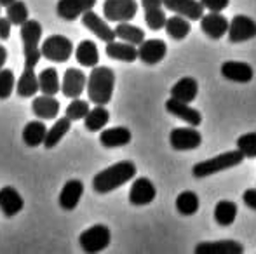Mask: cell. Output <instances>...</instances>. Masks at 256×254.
<instances>
[{
	"label": "cell",
	"instance_id": "d4e9b609",
	"mask_svg": "<svg viewBox=\"0 0 256 254\" xmlns=\"http://www.w3.org/2000/svg\"><path fill=\"white\" fill-rule=\"evenodd\" d=\"M106 56L112 59H117V61H124V63H132L138 59V47L129 42H108L106 44Z\"/></svg>",
	"mask_w": 256,
	"mask_h": 254
},
{
	"label": "cell",
	"instance_id": "4dcf8cb0",
	"mask_svg": "<svg viewBox=\"0 0 256 254\" xmlns=\"http://www.w3.org/2000/svg\"><path fill=\"white\" fill-rule=\"evenodd\" d=\"M108 120H110V112L104 108V105H96L92 110H89V113L84 119V127L91 132L103 131L106 127Z\"/></svg>",
	"mask_w": 256,
	"mask_h": 254
},
{
	"label": "cell",
	"instance_id": "836d02e7",
	"mask_svg": "<svg viewBox=\"0 0 256 254\" xmlns=\"http://www.w3.org/2000/svg\"><path fill=\"white\" fill-rule=\"evenodd\" d=\"M237 218V204L232 200H220L214 206V220L220 227H230Z\"/></svg>",
	"mask_w": 256,
	"mask_h": 254
},
{
	"label": "cell",
	"instance_id": "cb8c5ba5",
	"mask_svg": "<svg viewBox=\"0 0 256 254\" xmlns=\"http://www.w3.org/2000/svg\"><path fill=\"white\" fill-rule=\"evenodd\" d=\"M40 91L38 87V75L35 73V68L24 66L21 77L16 82V92L20 98H35V94Z\"/></svg>",
	"mask_w": 256,
	"mask_h": 254
},
{
	"label": "cell",
	"instance_id": "8fae6325",
	"mask_svg": "<svg viewBox=\"0 0 256 254\" xmlns=\"http://www.w3.org/2000/svg\"><path fill=\"white\" fill-rule=\"evenodd\" d=\"M96 0H58L56 14L64 21H75L94 9Z\"/></svg>",
	"mask_w": 256,
	"mask_h": 254
},
{
	"label": "cell",
	"instance_id": "74e56055",
	"mask_svg": "<svg viewBox=\"0 0 256 254\" xmlns=\"http://www.w3.org/2000/svg\"><path fill=\"white\" fill-rule=\"evenodd\" d=\"M89 110L91 108H89L88 101H84V99H80V98H75V99H72V103L66 106V113H64V115H66L72 122H75V120L86 119Z\"/></svg>",
	"mask_w": 256,
	"mask_h": 254
},
{
	"label": "cell",
	"instance_id": "ac0fdd59",
	"mask_svg": "<svg viewBox=\"0 0 256 254\" xmlns=\"http://www.w3.org/2000/svg\"><path fill=\"white\" fill-rule=\"evenodd\" d=\"M155 195H157V190L152 181L148 178H138L129 190V202L132 206H146V204L154 202Z\"/></svg>",
	"mask_w": 256,
	"mask_h": 254
},
{
	"label": "cell",
	"instance_id": "6da1fadb",
	"mask_svg": "<svg viewBox=\"0 0 256 254\" xmlns=\"http://www.w3.org/2000/svg\"><path fill=\"white\" fill-rule=\"evenodd\" d=\"M136 176V166L131 160H120V162L114 164V166L106 167V169L100 171L94 178H92V190L96 193H110L117 190L118 187L126 185Z\"/></svg>",
	"mask_w": 256,
	"mask_h": 254
},
{
	"label": "cell",
	"instance_id": "ba28073f",
	"mask_svg": "<svg viewBox=\"0 0 256 254\" xmlns=\"http://www.w3.org/2000/svg\"><path fill=\"white\" fill-rule=\"evenodd\" d=\"M228 40L232 44H240V42H248L256 37V21L251 19L250 16L244 14H237L230 19L228 26Z\"/></svg>",
	"mask_w": 256,
	"mask_h": 254
},
{
	"label": "cell",
	"instance_id": "f1b7e54d",
	"mask_svg": "<svg viewBox=\"0 0 256 254\" xmlns=\"http://www.w3.org/2000/svg\"><path fill=\"white\" fill-rule=\"evenodd\" d=\"M164 28H166V33L171 38H174V40H183V38L188 37L190 30H192V24H190L188 17L174 14V16L168 17Z\"/></svg>",
	"mask_w": 256,
	"mask_h": 254
},
{
	"label": "cell",
	"instance_id": "603a6c76",
	"mask_svg": "<svg viewBox=\"0 0 256 254\" xmlns=\"http://www.w3.org/2000/svg\"><path fill=\"white\" fill-rule=\"evenodd\" d=\"M132 139V134L128 127H108L103 129L102 134H100V143L104 148H118V146H126L129 145Z\"/></svg>",
	"mask_w": 256,
	"mask_h": 254
},
{
	"label": "cell",
	"instance_id": "1f68e13d",
	"mask_svg": "<svg viewBox=\"0 0 256 254\" xmlns=\"http://www.w3.org/2000/svg\"><path fill=\"white\" fill-rule=\"evenodd\" d=\"M70 127H72V120L68 119L66 115L61 117V119H58L56 122L52 124V127L48 129V136H46V141H44L46 148H48V150L54 148V146H56L58 143H60L61 139L68 134Z\"/></svg>",
	"mask_w": 256,
	"mask_h": 254
},
{
	"label": "cell",
	"instance_id": "f546056e",
	"mask_svg": "<svg viewBox=\"0 0 256 254\" xmlns=\"http://www.w3.org/2000/svg\"><path fill=\"white\" fill-rule=\"evenodd\" d=\"M38 87H40L42 94H49V96H56L61 91V82H60V75L58 70L52 66L44 68V70L38 73Z\"/></svg>",
	"mask_w": 256,
	"mask_h": 254
},
{
	"label": "cell",
	"instance_id": "e575fe53",
	"mask_svg": "<svg viewBox=\"0 0 256 254\" xmlns=\"http://www.w3.org/2000/svg\"><path fill=\"white\" fill-rule=\"evenodd\" d=\"M199 197H197L196 192L192 190H185L182 192L178 197H176V211L183 216H192L199 211Z\"/></svg>",
	"mask_w": 256,
	"mask_h": 254
},
{
	"label": "cell",
	"instance_id": "9c48e42d",
	"mask_svg": "<svg viewBox=\"0 0 256 254\" xmlns=\"http://www.w3.org/2000/svg\"><path fill=\"white\" fill-rule=\"evenodd\" d=\"M169 143L174 150L178 152H185V150H196L202 145V136L197 131V127H174L169 136Z\"/></svg>",
	"mask_w": 256,
	"mask_h": 254
},
{
	"label": "cell",
	"instance_id": "3957f363",
	"mask_svg": "<svg viewBox=\"0 0 256 254\" xmlns=\"http://www.w3.org/2000/svg\"><path fill=\"white\" fill-rule=\"evenodd\" d=\"M244 159H246V157H244V153L240 152L239 148L230 150V152L220 153V155L212 157V159H208V160H202V162L196 164V166L192 167V174L197 180H199V178H208V176H212V174L222 173V171L230 169V167L239 166Z\"/></svg>",
	"mask_w": 256,
	"mask_h": 254
},
{
	"label": "cell",
	"instance_id": "30bf717a",
	"mask_svg": "<svg viewBox=\"0 0 256 254\" xmlns=\"http://www.w3.org/2000/svg\"><path fill=\"white\" fill-rule=\"evenodd\" d=\"M88 87V75L78 68H68L63 75V82H61V92L66 98L75 99L80 98V94Z\"/></svg>",
	"mask_w": 256,
	"mask_h": 254
},
{
	"label": "cell",
	"instance_id": "d6986e66",
	"mask_svg": "<svg viewBox=\"0 0 256 254\" xmlns=\"http://www.w3.org/2000/svg\"><path fill=\"white\" fill-rule=\"evenodd\" d=\"M82 195H84V183L80 180H70L64 183L60 192V207L63 211H74L78 206Z\"/></svg>",
	"mask_w": 256,
	"mask_h": 254
},
{
	"label": "cell",
	"instance_id": "8992f818",
	"mask_svg": "<svg viewBox=\"0 0 256 254\" xmlns=\"http://www.w3.org/2000/svg\"><path fill=\"white\" fill-rule=\"evenodd\" d=\"M42 58L48 61L64 63L74 54V42L64 35H51L48 37L40 45Z\"/></svg>",
	"mask_w": 256,
	"mask_h": 254
},
{
	"label": "cell",
	"instance_id": "7bdbcfd3",
	"mask_svg": "<svg viewBox=\"0 0 256 254\" xmlns=\"http://www.w3.org/2000/svg\"><path fill=\"white\" fill-rule=\"evenodd\" d=\"M242 200L250 209L256 211V188H248L242 195Z\"/></svg>",
	"mask_w": 256,
	"mask_h": 254
},
{
	"label": "cell",
	"instance_id": "bcb514c9",
	"mask_svg": "<svg viewBox=\"0 0 256 254\" xmlns=\"http://www.w3.org/2000/svg\"><path fill=\"white\" fill-rule=\"evenodd\" d=\"M14 2V0H0V5H10V3H12Z\"/></svg>",
	"mask_w": 256,
	"mask_h": 254
},
{
	"label": "cell",
	"instance_id": "4fadbf2b",
	"mask_svg": "<svg viewBox=\"0 0 256 254\" xmlns=\"http://www.w3.org/2000/svg\"><path fill=\"white\" fill-rule=\"evenodd\" d=\"M228 26L230 21L222 12H211L209 10V14H204L200 17V30L212 40H220L223 35L228 33Z\"/></svg>",
	"mask_w": 256,
	"mask_h": 254
},
{
	"label": "cell",
	"instance_id": "5bb4252c",
	"mask_svg": "<svg viewBox=\"0 0 256 254\" xmlns=\"http://www.w3.org/2000/svg\"><path fill=\"white\" fill-rule=\"evenodd\" d=\"M80 21L89 31H92V33H94L100 40H103L104 44H108V42H112V40L117 38L115 28H110V24H108L104 19H102V17H100L92 9L88 10V12L82 16Z\"/></svg>",
	"mask_w": 256,
	"mask_h": 254
},
{
	"label": "cell",
	"instance_id": "4316f807",
	"mask_svg": "<svg viewBox=\"0 0 256 254\" xmlns=\"http://www.w3.org/2000/svg\"><path fill=\"white\" fill-rule=\"evenodd\" d=\"M46 136H48V127H46V124L42 120H32L23 129V141L30 148L44 145Z\"/></svg>",
	"mask_w": 256,
	"mask_h": 254
},
{
	"label": "cell",
	"instance_id": "ffe728a7",
	"mask_svg": "<svg viewBox=\"0 0 256 254\" xmlns=\"http://www.w3.org/2000/svg\"><path fill=\"white\" fill-rule=\"evenodd\" d=\"M24 207V200L21 193L12 187H2L0 188V211L4 216L12 218L20 214Z\"/></svg>",
	"mask_w": 256,
	"mask_h": 254
},
{
	"label": "cell",
	"instance_id": "7a4b0ae2",
	"mask_svg": "<svg viewBox=\"0 0 256 254\" xmlns=\"http://www.w3.org/2000/svg\"><path fill=\"white\" fill-rule=\"evenodd\" d=\"M115 89V71L108 66H98L96 64L88 75V96L89 101L96 105H106L110 103Z\"/></svg>",
	"mask_w": 256,
	"mask_h": 254
},
{
	"label": "cell",
	"instance_id": "83f0119b",
	"mask_svg": "<svg viewBox=\"0 0 256 254\" xmlns=\"http://www.w3.org/2000/svg\"><path fill=\"white\" fill-rule=\"evenodd\" d=\"M75 59L86 68H94L100 61V51L92 40H82L75 47Z\"/></svg>",
	"mask_w": 256,
	"mask_h": 254
},
{
	"label": "cell",
	"instance_id": "44dd1931",
	"mask_svg": "<svg viewBox=\"0 0 256 254\" xmlns=\"http://www.w3.org/2000/svg\"><path fill=\"white\" fill-rule=\"evenodd\" d=\"M196 254H240L244 253V246L236 241H216L200 242L196 246Z\"/></svg>",
	"mask_w": 256,
	"mask_h": 254
},
{
	"label": "cell",
	"instance_id": "b9f144b4",
	"mask_svg": "<svg viewBox=\"0 0 256 254\" xmlns=\"http://www.w3.org/2000/svg\"><path fill=\"white\" fill-rule=\"evenodd\" d=\"M10 19L0 16V40H7L10 37Z\"/></svg>",
	"mask_w": 256,
	"mask_h": 254
},
{
	"label": "cell",
	"instance_id": "277c9868",
	"mask_svg": "<svg viewBox=\"0 0 256 254\" xmlns=\"http://www.w3.org/2000/svg\"><path fill=\"white\" fill-rule=\"evenodd\" d=\"M21 42H23V54H24V66L35 68L38 59L42 58V51L38 47V42L42 37V24L35 19H28L21 24Z\"/></svg>",
	"mask_w": 256,
	"mask_h": 254
},
{
	"label": "cell",
	"instance_id": "484cf974",
	"mask_svg": "<svg viewBox=\"0 0 256 254\" xmlns=\"http://www.w3.org/2000/svg\"><path fill=\"white\" fill-rule=\"evenodd\" d=\"M199 84L194 77H183L171 87V98L180 99L183 103H192L197 98Z\"/></svg>",
	"mask_w": 256,
	"mask_h": 254
},
{
	"label": "cell",
	"instance_id": "9a60e30c",
	"mask_svg": "<svg viewBox=\"0 0 256 254\" xmlns=\"http://www.w3.org/2000/svg\"><path fill=\"white\" fill-rule=\"evenodd\" d=\"M162 2L168 10L188 17L190 21H199L204 16L206 7L199 0H162Z\"/></svg>",
	"mask_w": 256,
	"mask_h": 254
},
{
	"label": "cell",
	"instance_id": "f35d334b",
	"mask_svg": "<svg viewBox=\"0 0 256 254\" xmlns=\"http://www.w3.org/2000/svg\"><path fill=\"white\" fill-rule=\"evenodd\" d=\"M14 89H16V78H14L12 70L2 68L0 70V99H7Z\"/></svg>",
	"mask_w": 256,
	"mask_h": 254
},
{
	"label": "cell",
	"instance_id": "d590c367",
	"mask_svg": "<svg viewBox=\"0 0 256 254\" xmlns=\"http://www.w3.org/2000/svg\"><path fill=\"white\" fill-rule=\"evenodd\" d=\"M28 16H30V12H28V7L23 0H14L10 5H7V17L16 26H21L23 23H26Z\"/></svg>",
	"mask_w": 256,
	"mask_h": 254
},
{
	"label": "cell",
	"instance_id": "7402d4cb",
	"mask_svg": "<svg viewBox=\"0 0 256 254\" xmlns=\"http://www.w3.org/2000/svg\"><path fill=\"white\" fill-rule=\"evenodd\" d=\"M32 112L35 113V117H38L42 120L56 119L58 113H60V101L49 94L37 96L32 101Z\"/></svg>",
	"mask_w": 256,
	"mask_h": 254
},
{
	"label": "cell",
	"instance_id": "5b68a950",
	"mask_svg": "<svg viewBox=\"0 0 256 254\" xmlns=\"http://www.w3.org/2000/svg\"><path fill=\"white\" fill-rule=\"evenodd\" d=\"M112 241V232L106 225H92L88 230H84L78 237V244H80L84 253H102L110 246Z\"/></svg>",
	"mask_w": 256,
	"mask_h": 254
},
{
	"label": "cell",
	"instance_id": "ee69618b",
	"mask_svg": "<svg viewBox=\"0 0 256 254\" xmlns=\"http://www.w3.org/2000/svg\"><path fill=\"white\" fill-rule=\"evenodd\" d=\"M143 9H152V7H162L164 2L162 0H142Z\"/></svg>",
	"mask_w": 256,
	"mask_h": 254
},
{
	"label": "cell",
	"instance_id": "ab89813d",
	"mask_svg": "<svg viewBox=\"0 0 256 254\" xmlns=\"http://www.w3.org/2000/svg\"><path fill=\"white\" fill-rule=\"evenodd\" d=\"M237 148L244 153L246 159H254L256 157V132H248L237 138Z\"/></svg>",
	"mask_w": 256,
	"mask_h": 254
},
{
	"label": "cell",
	"instance_id": "e0dca14e",
	"mask_svg": "<svg viewBox=\"0 0 256 254\" xmlns=\"http://www.w3.org/2000/svg\"><path fill=\"white\" fill-rule=\"evenodd\" d=\"M222 75L230 82H239V84H248L253 80L254 70L250 63L244 61H225L220 68Z\"/></svg>",
	"mask_w": 256,
	"mask_h": 254
},
{
	"label": "cell",
	"instance_id": "8d00e7d4",
	"mask_svg": "<svg viewBox=\"0 0 256 254\" xmlns=\"http://www.w3.org/2000/svg\"><path fill=\"white\" fill-rule=\"evenodd\" d=\"M166 21H168V16H166L164 9L162 7H152V9H145V23L150 30H160V28L166 26Z\"/></svg>",
	"mask_w": 256,
	"mask_h": 254
},
{
	"label": "cell",
	"instance_id": "7c38bea8",
	"mask_svg": "<svg viewBox=\"0 0 256 254\" xmlns=\"http://www.w3.org/2000/svg\"><path fill=\"white\" fill-rule=\"evenodd\" d=\"M166 112L174 115L176 119L186 122L188 126L199 127L200 124H202V115H200L199 110L192 108V106H188V103H183V101H180V99L169 98L168 101H166Z\"/></svg>",
	"mask_w": 256,
	"mask_h": 254
},
{
	"label": "cell",
	"instance_id": "2e32d148",
	"mask_svg": "<svg viewBox=\"0 0 256 254\" xmlns=\"http://www.w3.org/2000/svg\"><path fill=\"white\" fill-rule=\"evenodd\" d=\"M168 54V45L160 38H150L138 45V59L145 64H157Z\"/></svg>",
	"mask_w": 256,
	"mask_h": 254
},
{
	"label": "cell",
	"instance_id": "60d3db41",
	"mask_svg": "<svg viewBox=\"0 0 256 254\" xmlns=\"http://www.w3.org/2000/svg\"><path fill=\"white\" fill-rule=\"evenodd\" d=\"M206 9H209L211 12H222L230 5V0H200Z\"/></svg>",
	"mask_w": 256,
	"mask_h": 254
},
{
	"label": "cell",
	"instance_id": "52a82bcc",
	"mask_svg": "<svg viewBox=\"0 0 256 254\" xmlns=\"http://www.w3.org/2000/svg\"><path fill=\"white\" fill-rule=\"evenodd\" d=\"M138 12V3L136 0H104L103 3V14L108 21L122 23L129 21Z\"/></svg>",
	"mask_w": 256,
	"mask_h": 254
},
{
	"label": "cell",
	"instance_id": "f6af8a7d",
	"mask_svg": "<svg viewBox=\"0 0 256 254\" xmlns=\"http://www.w3.org/2000/svg\"><path fill=\"white\" fill-rule=\"evenodd\" d=\"M7 61V49L4 47L2 44H0V70L4 68V64Z\"/></svg>",
	"mask_w": 256,
	"mask_h": 254
},
{
	"label": "cell",
	"instance_id": "d6a6232c",
	"mask_svg": "<svg viewBox=\"0 0 256 254\" xmlns=\"http://www.w3.org/2000/svg\"><path fill=\"white\" fill-rule=\"evenodd\" d=\"M115 33H117V38L124 42H129L132 45H140L145 42V31L142 28L134 26V24L128 23V21H122L115 26Z\"/></svg>",
	"mask_w": 256,
	"mask_h": 254
},
{
	"label": "cell",
	"instance_id": "7dc6e473",
	"mask_svg": "<svg viewBox=\"0 0 256 254\" xmlns=\"http://www.w3.org/2000/svg\"><path fill=\"white\" fill-rule=\"evenodd\" d=\"M0 7H2V5H0Z\"/></svg>",
	"mask_w": 256,
	"mask_h": 254
}]
</instances>
